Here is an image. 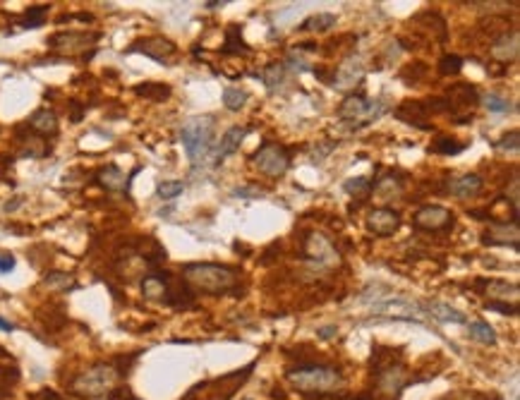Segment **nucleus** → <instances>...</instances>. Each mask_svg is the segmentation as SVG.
Wrapping results in <instances>:
<instances>
[{
	"label": "nucleus",
	"instance_id": "nucleus-26",
	"mask_svg": "<svg viewBox=\"0 0 520 400\" xmlns=\"http://www.w3.org/2000/svg\"><path fill=\"white\" fill-rule=\"evenodd\" d=\"M43 285L51 287V290H56V292H67V290H72L77 283H75V278H72L70 273H65V271H51L46 278H43Z\"/></svg>",
	"mask_w": 520,
	"mask_h": 400
},
{
	"label": "nucleus",
	"instance_id": "nucleus-45",
	"mask_svg": "<svg viewBox=\"0 0 520 400\" xmlns=\"http://www.w3.org/2000/svg\"><path fill=\"white\" fill-rule=\"evenodd\" d=\"M99 400H110V398H108V396H106V398H99Z\"/></svg>",
	"mask_w": 520,
	"mask_h": 400
},
{
	"label": "nucleus",
	"instance_id": "nucleus-5",
	"mask_svg": "<svg viewBox=\"0 0 520 400\" xmlns=\"http://www.w3.org/2000/svg\"><path fill=\"white\" fill-rule=\"evenodd\" d=\"M446 113H451L456 118V123H470L475 108L480 104V94L473 84H453L446 94Z\"/></svg>",
	"mask_w": 520,
	"mask_h": 400
},
{
	"label": "nucleus",
	"instance_id": "nucleus-21",
	"mask_svg": "<svg viewBox=\"0 0 520 400\" xmlns=\"http://www.w3.org/2000/svg\"><path fill=\"white\" fill-rule=\"evenodd\" d=\"M130 180L125 178V173L118 168V165H104V168L99 170V185L104 189H108V192H120V189L128 187Z\"/></svg>",
	"mask_w": 520,
	"mask_h": 400
},
{
	"label": "nucleus",
	"instance_id": "nucleus-14",
	"mask_svg": "<svg viewBox=\"0 0 520 400\" xmlns=\"http://www.w3.org/2000/svg\"><path fill=\"white\" fill-rule=\"evenodd\" d=\"M396 118L417 130H432V125L425 123V120L429 118V110H427L425 101H403L396 108Z\"/></svg>",
	"mask_w": 520,
	"mask_h": 400
},
{
	"label": "nucleus",
	"instance_id": "nucleus-38",
	"mask_svg": "<svg viewBox=\"0 0 520 400\" xmlns=\"http://www.w3.org/2000/svg\"><path fill=\"white\" fill-rule=\"evenodd\" d=\"M343 187H346V192H350V194H357L369 187V180L367 178H353V180H348Z\"/></svg>",
	"mask_w": 520,
	"mask_h": 400
},
{
	"label": "nucleus",
	"instance_id": "nucleus-40",
	"mask_svg": "<svg viewBox=\"0 0 520 400\" xmlns=\"http://www.w3.org/2000/svg\"><path fill=\"white\" fill-rule=\"evenodd\" d=\"M82 115H84V108H82V106H77L75 101H72V104H70V120H72V123H80Z\"/></svg>",
	"mask_w": 520,
	"mask_h": 400
},
{
	"label": "nucleus",
	"instance_id": "nucleus-44",
	"mask_svg": "<svg viewBox=\"0 0 520 400\" xmlns=\"http://www.w3.org/2000/svg\"><path fill=\"white\" fill-rule=\"evenodd\" d=\"M213 400H228V396H223V398H221V396H216V398H213Z\"/></svg>",
	"mask_w": 520,
	"mask_h": 400
},
{
	"label": "nucleus",
	"instance_id": "nucleus-35",
	"mask_svg": "<svg viewBox=\"0 0 520 400\" xmlns=\"http://www.w3.org/2000/svg\"><path fill=\"white\" fill-rule=\"evenodd\" d=\"M494 146H497L499 151H518V146H520V141H518V132H516V130H513V132L504 134L501 139H499Z\"/></svg>",
	"mask_w": 520,
	"mask_h": 400
},
{
	"label": "nucleus",
	"instance_id": "nucleus-1",
	"mask_svg": "<svg viewBox=\"0 0 520 400\" xmlns=\"http://www.w3.org/2000/svg\"><path fill=\"white\" fill-rule=\"evenodd\" d=\"M182 281L197 292L223 295V292L235 290L237 283H240V273H237V268L226 264L199 261V264H187L182 268Z\"/></svg>",
	"mask_w": 520,
	"mask_h": 400
},
{
	"label": "nucleus",
	"instance_id": "nucleus-15",
	"mask_svg": "<svg viewBox=\"0 0 520 400\" xmlns=\"http://www.w3.org/2000/svg\"><path fill=\"white\" fill-rule=\"evenodd\" d=\"M27 128L38 137H56L58 134V115L51 108H38L29 115Z\"/></svg>",
	"mask_w": 520,
	"mask_h": 400
},
{
	"label": "nucleus",
	"instance_id": "nucleus-9",
	"mask_svg": "<svg viewBox=\"0 0 520 400\" xmlns=\"http://www.w3.org/2000/svg\"><path fill=\"white\" fill-rule=\"evenodd\" d=\"M453 211L446 207H439V204H429V207H422L412 213V226L420 228V231H449V228H453Z\"/></svg>",
	"mask_w": 520,
	"mask_h": 400
},
{
	"label": "nucleus",
	"instance_id": "nucleus-39",
	"mask_svg": "<svg viewBox=\"0 0 520 400\" xmlns=\"http://www.w3.org/2000/svg\"><path fill=\"white\" fill-rule=\"evenodd\" d=\"M14 268V257L8 252H0V273H10Z\"/></svg>",
	"mask_w": 520,
	"mask_h": 400
},
{
	"label": "nucleus",
	"instance_id": "nucleus-10",
	"mask_svg": "<svg viewBox=\"0 0 520 400\" xmlns=\"http://www.w3.org/2000/svg\"><path fill=\"white\" fill-rule=\"evenodd\" d=\"M303 252H305V259L312 261L314 266L336 264V261H338L336 247H333L324 235H319V233H309V235L305 237Z\"/></svg>",
	"mask_w": 520,
	"mask_h": 400
},
{
	"label": "nucleus",
	"instance_id": "nucleus-28",
	"mask_svg": "<svg viewBox=\"0 0 520 400\" xmlns=\"http://www.w3.org/2000/svg\"><path fill=\"white\" fill-rule=\"evenodd\" d=\"M468 336L482 345H497V333H494V329L487 324V321H473Z\"/></svg>",
	"mask_w": 520,
	"mask_h": 400
},
{
	"label": "nucleus",
	"instance_id": "nucleus-36",
	"mask_svg": "<svg viewBox=\"0 0 520 400\" xmlns=\"http://www.w3.org/2000/svg\"><path fill=\"white\" fill-rule=\"evenodd\" d=\"M264 80H266V84L274 89L276 86V82H281L283 80V65H279V62H274V65H269L266 67V75H264Z\"/></svg>",
	"mask_w": 520,
	"mask_h": 400
},
{
	"label": "nucleus",
	"instance_id": "nucleus-6",
	"mask_svg": "<svg viewBox=\"0 0 520 400\" xmlns=\"http://www.w3.org/2000/svg\"><path fill=\"white\" fill-rule=\"evenodd\" d=\"M255 158V165L269 178H281L285 175V170L290 168V154L285 146L274 144V141H266L257 149V154L252 156Z\"/></svg>",
	"mask_w": 520,
	"mask_h": 400
},
{
	"label": "nucleus",
	"instance_id": "nucleus-2",
	"mask_svg": "<svg viewBox=\"0 0 520 400\" xmlns=\"http://www.w3.org/2000/svg\"><path fill=\"white\" fill-rule=\"evenodd\" d=\"M288 379L300 393H317V396H327L343 386L341 369L331 364H303L290 369Z\"/></svg>",
	"mask_w": 520,
	"mask_h": 400
},
{
	"label": "nucleus",
	"instance_id": "nucleus-18",
	"mask_svg": "<svg viewBox=\"0 0 520 400\" xmlns=\"http://www.w3.org/2000/svg\"><path fill=\"white\" fill-rule=\"evenodd\" d=\"M477 287L482 290V295H489L494 302H508V297H511V300H518V285H513V283L477 281Z\"/></svg>",
	"mask_w": 520,
	"mask_h": 400
},
{
	"label": "nucleus",
	"instance_id": "nucleus-31",
	"mask_svg": "<svg viewBox=\"0 0 520 400\" xmlns=\"http://www.w3.org/2000/svg\"><path fill=\"white\" fill-rule=\"evenodd\" d=\"M463 149H465V144H458V141L451 139V137H439V139L432 144V151H434V154H444V156H456Z\"/></svg>",
	"mask_w": 520,
	"mask_h": 400
},
{
	"label": "nucleus",
	"instance_id": "nucleus-22",
	"mask_svg": "<svg viewBox=\"0 0 520 400\" xmlns=\"http://www.w3.org/2000/svg\"><path fill=\"white\" fill-rule=\"evenodd\" d=\"M425 307H427V314L444 321V324H465V314H460L458 309L444 305V302H427Z\"/></svg>",
	"mask_w": 520,
	"mask_h": 400
},
{
	"label": "nucleus",
	"instance_id": "nucleus-29",
	"mask_svg": "<svg viewBox=\"0 0 520 400\" xmlns=\"http://www.w3.org/2000/svg\"><path fill=\"white\" fill-rule=\"evenodd\" d=\"M51 5H34L24 12V22H22V29H36L43 24V17L48 14Z\"/></svg>",
	"mask_w": 520,
	"mask_h": 400
},
{
	"label": "nucleus",
	"instance_id": "nucleus-25",
	"mask_svg": "<svg viewBox=\"0 0 520 400\" xmlns=\"http://www.w3.org/2000/svg\"><path fill=\"white\" fill-rule=\"evenodd\" d=\"M336 24V14H329V12H322V14H314V17H307L303 24L298 27V32H329V29Z\"/></svg>",
	"mask_w": 520,
	"mask_h": 400
},
{
	"label": "nucleus",
	"instance_id": "nucleus-13",
	"mask_svg": "<svg viewBox=\"0 0 520 400\" xmlns=\"http://www.w3.org/2000/svg\"><path fill=\"white\" fill-rule=\"evenodd\" d=\"M518 237H520V231H518V221H511V226L508 223H494V226H489V231L482 235V242L489 247H516L518 250Z\"/></svg>",
	"mask_w": 520,
	"mask_h": 400
},
{
	"label": "nucleus",
	"instance_id": "nucleus-43",
	"mask_svg": "<svg viewBox=\"0 0 520 400\" xmlns=\"http://www.w3.org/2000/svg\"><path fill=\"white\" fill-rule=\"evenodd\" d=\"M0 329H3V331H8V333H10V331H14V326H12V324H10V321L0 319Z\"/></svg>",
	"mask_w": 520,
	"mask_h": 400
},
{
	"label": "nucleus",
	"instance_id": "nucleus-30",
	"mask_svg": "<svg viewBox=\"0 0 520 400\" xmlns=\"http://www.w3.org/2000/svg\"><path fill=\"white\" fill-rule=\"evenodd\" d=\"M247 91H242V89H233V86H228L226 91H223V106H226L228 110H240V108H245V104H247Z\"/></svg>",
	"mask_w": 520,
	"mask_h": 400
},
{
	"label": "nucleus",
	"instance_id": "nucleus-27",
	"mask_svg": "<svg viewBox=\"0 0 520 400\" xmlns=\"http://www.w3.org/2000/svg\"><path fill=\"white\" fill-rule=\"evenodd\" d=\"M19 141H22V156H29V158H43V156L51 151V146L46 144V139L38 134L27 137V139H19Z\"/></svg>",
	"mask_w": 520,
	"mask_h": 400
},
{
	"label": "nucleus",
	"instance_id": "nucleus-4",
	"mask_svg": "<svg viewBox=\"0 0 520 400\" xmlns=\"http://www.w3.org/2000/svg\"><path fill=\"white\" fill-rule=\"evenodd\" d=\"M180 141H182L185 151H187L189 161L194 165L199 161L206 158L209 149L213 141V118L211 115H199V118H189L180 130Z\"/></svg>",
	"mask_w": 520,
	"mask_h": 400
},
{
	"label": "nucleus",
	"instance_id": "nucleus-7",
	"mask_svg": "<svg viewBox=\"0 0 520 400\" xmlns=\"http://www.w3.org/2000/svg\"><path fill=\"white\" fill-rule=\"evenodd\" d=\"M383 110H386V104H383V101H369L357 94V96H348V99L338 106V118L362 120L359 125H369L372 120H377Z\"/></svg>",
	"mask_w": 520,
	"mask_h": 400
},
{
	"label": "nucleus",
	"instance_id": "nucleus-3",
	"mask_svg": "<svg viewBox=\"0 0 520 400\" xmlns=\"http://www.w3.org/2000/svg\"><path fill=\"white\" fill-rule=\"evenodd\" d=\"M120 372L115 364H94L91 369L82 372L80 377L72 381V393L80 398H106L118 388Z\"/></svg>",
	"mask_w": 520,
	"mask_h": 400
},
{
	"label": "nucleus",
	"instance_id": "nucleus-42",
	"mask_svg": "<svg viewBox=\"0 0 520 400\" xmlns=\"http://www.w3.org/2000/svg\"><path fill=\"white\" fill-rule=\"evenodd\" d=\"M336 326H324V329L322 331H319V336H322V338H331V336H336Z\"/></svg>",
	"mask_w": 520,
	"mask_h": 400
},
{
	"label": "nucleus",
	"instance_id": "nucleus-17",
	"mask_svg": "<svg viewBox=\"0 0 520 400\" xmlns=\"http://www.w3.org/2000/svg\"><path fill=\"white\" fill-rule=\"evenodd\" d=\"M480 189H482V178H480V175H475V173L456 175L453 180H449V192L456 194L458 199L475 197Z\"/></svg>",
	"mask_w": 520,
	"mask_h": 400
},
{
	"label": "nucleus",
	"instance_id": "nucleus-34",
	"mask_svg": "<svg viewBox=\"0 0 520 400\" xmlns=\"http://www.w3.org/2000/svg\"><path fill=\"white\" fill-rule=\"evenodd\" d=\"M482 101H484V106L492 110V113H508V110L513 108L511 101L504 99V96H499V94H487Z\"/></svg>",
	"mask_w": 520,
	"mask_h": 400
},
{
	"label": "nucleus",
	"instance_id": "nucleus-12",
	"mask_svg": "<svg viewBox=\"0 0 520 400\" xmlns=\"http://www.w3.org/2000/svg\"><path fill=\"white\" fill-rule=\"evenodd\" d=\"M175 43L168 41V38L163 36H152V38H142V41H137L132 48H130V53H144V56L154 58V60L158 62H166L168 58L175 56Z\"/></svg>",
	"mask_w": 520,
	"mask_h": 400
},
{
	"label": "nucleus",
	"instance_id": "nucleus-11",
	"mask_svg": "<svg viewBox=\"0 0 520 400\" xmlns=\"http://www.w3.org/2000/svg\"><path fill=\"white\" fill-rule=\"evenodd\" d=\"M367 228L379 237H388L401 228V213L396 209H388V207H379V209H372L367 216Z\"/></svg>",
	"mask_w": 520,
	"mask_h": 400
},
{
	"label": "nucleus",
	"instance_id": "nucleus-23",
	"mask_svg": "<svg viewBox=\"0 0 520 400\" xmlns=\"http://www.w3.org/2000/svg\"><path fill=\"white\" fill-rule=\"evenodd\" d=\"M134 94L147 101H166L173 94V89L163 82H144V84L134 86Z\"/></svg>",
	"mask_w": 520,
	"mask_h": 400
},
{
	"label": "nucleus",
	"instance_id": "nucleus-19",
	"mask_svg": "<svg viewBox=\"0 0 520 400\" xmlns=\"http://www.w3.org/2000/svg\"><path fill=\"white\" fill-rule=\"evenodd\" d=\"M142 295L147 300L166 302L168 297V273H149L142 278Z\"/></svg>",
	"mask_w": 520,
	"mask_h": 400
},
{
	"label": "nucleus",
	"instance_id": "nucleus-20",
	"mask_svg": "<svg viewBox=\"0 0 520 400\" xmlns=\"http://www.w3.org/2000/svg\"><path fill=\"white\" fill-rule=\"evenodd\" d=\"M492 56L501 62H508V60H516L518 56V32H511V34H504L499 36L497 41L492 43Z\"/></svg>",
	"mask_w": 520,
	"mask_h": 400
},
{
	"label": "nucleus",
	"instance_id": "nucleus-37",
	"mask_svg": "<svg viewBox=\"0 0 520 400\" xmlns=\"http://www.w3.org/2000/svg\"><path fill=\"white\" fill-rule=\"evenodd\" d=\"M487 309L489 311H499V314H508V316H516L518 314V307L516 305H508V302H494V300H489Z\"/></svg>",
	"mask_w": 520,
	"mask_h": 400
},
{
	"label": "nucleus",
	"instance_id": "nucleus-41",
	"mask_svg": "<svg viewBox=\"0 0 520 400\" xmlns=\"http://www.w3.org/2000/svg\"><path fill=\"white\" fill-rule=\"evenodd\" d=\"M34 400H62L56 391H41L38 396H34Z\"/></svg>",
	"mask_w": 520,
	"mask_h": 400
},
{
	"label": "nucleus",
	"instance_id": "nucleus-16",
	"mask_svg": "<svg viewBox=\"0 0 520 400\" xmlns=\"http://www.w3.org/2000/svg\"><path fill=\"white\" fill-rule=\"evenodd\" d=\"M250 134V128H231L226 134L221 137V144H218V149L213 151V163H223L226 161V156L235 154L237 146L242 144V139Z\"/></svg>",
	"mask_w": 520,
	"mask_h": 400
},
{
	"label": "nucleus",
	"instance_id": "nucleus-32",
	"mask_svg": "<svg viewBox=\"0 0 520 400\" xmlns=\"http://www.w3.org/2000/svg\"><path fill=\"white\" fill-rule=\"evenodd\" d=\"M460 70H463V58L456 56V53H446V56H441V60H439L441 75L451 77V75H458Z\"/></svg>",
	"mask_w": 520,
	"mask_h": 400
},
{
	"label": "nucleus",
	"instance_id": "nucleus-8",
	"mask_svg": "<svg viewBox=\"0 0 520 400\" xmlns=\"http://www.w3.org/2000/svg\"><path fill=\"white\" fill-rule=\"evenodd\" d=\"M101 38V34L96 32H58L48 38V48L60 56H75V53H82L84 48L94 46Z\"/></svg>",
	"mask_w": 520,
	"mask_h": 400
},
{
	"label": "nucleus",
	"instance_id": "nucleus-24",
	"mask_svg": "<svg viewBox=\"0 0 520 400\" xmlns=\"http://www.w3.org/2000/svg\"><path fill=\"white\" fill-rule=\"evenodd\" d=\"M223 56H240V53H250V48L245 46L240 34V24H231L226 29V46L221 48Z\"/></svg>",
	"mask_w": 520,
	"mask_h": 400
},
{
	"label": "nucleus",
	"instance_id": "nucleus-33",
	"mask_svg": "<svg viewBox=\"0 0 520 400\" xmlns=\"http://www.w3.org/2000/svg\"><path fill=\"white\" fill-rule=\"evenodd\" d=\"M156 192L163 202H171V199L182 194V183H180V180H163V183H158Z\"/></svg>",
	"mask_w": 520,
	"mask_h": 400
}]
</instances>
